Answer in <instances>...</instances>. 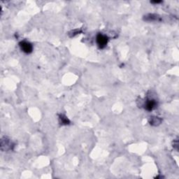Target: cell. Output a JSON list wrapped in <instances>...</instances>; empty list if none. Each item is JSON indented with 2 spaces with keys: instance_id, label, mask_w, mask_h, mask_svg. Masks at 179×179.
I'll use <instances>...</instances> for the list:
<instances>
[{
  "instance_id": "obj_4",
  "label": "cell",
  "mask_w": 179,
  "mask_h": 179,
  "mask_svg": "<svg viewBox=\"0 0 179 179\" xmlns=\"http://www.w3.org/2000/svg\"><path fill=\"white\" fill-rule=\"evenodd\" d=\"M60 122L62 125H67L69 123V120L68 118L66 117L64 115H60Z\"/></svg>"
},
{
  "instance_id": "obj_5",
  "label": "cell",
  "mask_w": 179,
  "mask_h": 179,
  "mask_svg": "<svg viewBox=\"0 0 179 179\" xmlns=\"http://www.w3.org/2000/svg\"><path fill=\"white\" fill-rule=\"evenodd\" d=\"M161 122V120L158 118H152L150 120V124L153 125H157Z\"/></svg>"
},
{
  "instance_id": "obj_2",
  "label": "cell",
  "mask_w": 179,
  "mask_h": 179,
  "mask_svg": "<svg viewBox=\"0 0 179 179\" xmlns=\"http://www.w3.org/2000/svg\"><path fill=\"white\" fill-rule=\"evenodd\" d=\"M20 46L21 50L26 53H30L32 51V46L31 43L27 41H22L20 43Z\"/></svg>"
},
{
  "instance_id": "obj_1",
  "label": "cell",
  "mask_w": 179,
  "mask_h": 179,
  "mask_svg": "<svg viewBox=\"0 0 179 179\" xmlns=\"http://www.w3.org/2000/svg\"><path fill=\"white\" fill-rule=\"evenodd\" d=\"M97 42L98 46L100 47L101 48H103L107 46V42H108V39L107 37L106 36L103 35V34H100L97 37Z\"/></svg>"
},
{
  "instance_id": "obj_3",
  "label": "cell",
  "mask_w": 179,
  "mask_h": 179,
  "mask_svg": "<svg viewBox=\"0 0 179 179\" xmlns=\"http://www.w3.org/2000/svg\"><path fill=\"white\" fill-rule=\"evenodd\" d=\"M156 105H157V102H155V100L150 99L148 100L145 103V108L148 111H151L156 107Z\"/></svg>"
}]
</instances>
